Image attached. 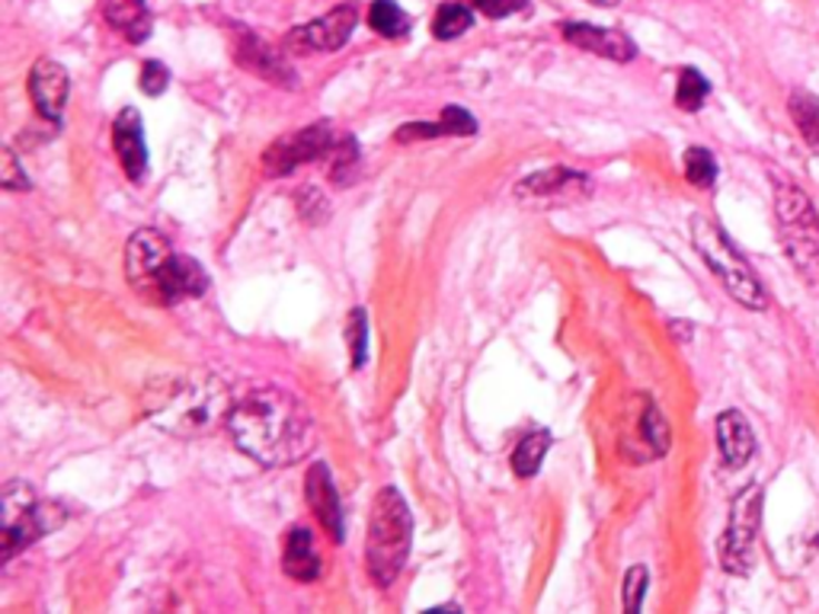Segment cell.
<instances>
[{"mask_svg": "<svg viewBox=\"0 0 819 614\" xmlns=\"http://www.w3.org/2000/svg\"><path fill=\"white\" fill-rule=\"evenodd\" d=\"M234 445L263 467H288L317 448L310 409L282 387H256L228 413Z\"/></svg>", "mask_w": 819, "mask_h": 614, "instance_id": "6da1fadb", "label": "cell"}, {"mask_svg": "<svg viewBox=\"0 0 819 614\" xmlns=\"http://www.w3.org/2000/svg\"><path fill=\"white\" fill-rule=\"evenodd\" d=\"M128 285L154 305H179L199 298L208 288L205 269L193 256L174 254L160 230H138L126 247Z\"/></svg>", "mask_w": 819, "mask_h": 614, "instance_id": "7a4b0ae2", "label": "cell"}, {"mask_svg": "<svg viewBox=\"0 0 819 614\" xmlns=\"http://www.w3.org/2000/svg\"><path fill=\"white\" fill-rule=\"evenodd\" d=\"M148 416L174 435H203L228 416V390L211 378H174L170 387H151Z\"/></svg>", "mask_w": 819, "mask_h": 614, "instance_id": "3957f363", "label": "cell"}, {"mask_svg": "<svg viewBox=\"0 0 819 614\" xmlns=\"http://www.w3.org/2000/svg\"><path fill=\"white\" fill-rule=\"evenodd\" d=\"M410 537H413L410 506L404 503L401 489L384 486L372 503L368 541H365V563H368V576L375 586H394V580L404 573V563L410 557Z\"/></svg>", "mask_w": 819, "mask_h": 614, "instance_id": "277c9868", "label": "cell"}, {"mask_svg": "<svg viewBox=\"0 0 819 614\" xmlns=\"http://www.w3.org/2000/svg\"><path fill=\"white\" fill-rule=\"evenodd\" d=\"M774 221L778 240L797 269V276L819 285V215L813 202L788 179L774 182Z\"/></svg>", "mask_w": 819, "mask_h": 614, "instance_id": "5b68a950", "label": "cell"}, {"mask_svg": "<svg viewBox=\"0 0 819 614\" xmlns=\"http://www.w3.org/2000/svg\"><path fill=\"white\" fill-rule=\"evenodd\" d=\"M689 230L694 250H698V256L708 263V269L720 279L723 291H727L733 301H740L742 307H749V310H766L768 295L766 288H762V281H759V276L752 273V266L742 259L740 250L727 240V234L717 228L714 221L701 218V215L691 218Z\"/></svg>", "mask_w": 819, "mask_h": 614, "instance_id": "8992f818", "label": "cell"}, {"mask_svg": "<svg viewBox=\"0 0 819 614\" xmlns=\"http://www.w3.org/2000/svg\"><path fill=\"white\" fill-rule=\"evenodd\" d=\"M0 522H3V528H0V563H10L32 541L55 532L65 522V509L55 506V503L36 499L32 486L13 481V484L3 486V493H0Z\"/></svg>", "mask_w": 819, "mask_h": 614, "instance_id": "52a82bcc", "label": "cell"}, {"mask_svg": "<svg viewBox=\"0 0 819 614\" xmlns=\"http://www.w3.org/2000/svg\"><path fill=\"white\" fill-rule=\"evenodd\" d=\"M762 525V489L752 484L742 489L730 506V522L720 541V563L727 573L746 576L752 566V544Z\"/></svg>", "mask_w": 819, "mask_h": 614, "instance_id": "ba28073f", "label": "cell"}, {"mask_svg": "<svg viewBox=\"0 0 819 614\" xmlns=\"http://www.w3.org/2000/svg\"><path fill=\"white\" fill-rule=\"evenodd\" d=\"M336 128L330 122H317V126L298 128L295 135H285L279 141H273L266 154H263V170L269 177H288L292 170H298L302 164L320 160L327 157L336 145Z\"/></svg>", "mask_w": 819, "mask_h": 614, "instance_id": "9c48e42d", "label": "cell"}, {"mask_svg": "<svg viewBox=\"0 0 819 614\" xmlns=\"http://www.w3.org/2000/svg\"><path fill=\"white\" fill-rule=\"evenodd\" d=\"M589 192H592V179L566 167L541 170L515 186V199L525 205H570L586 199Z\"/></svg>", "mask_w": 819, "mask_h": 614, "instance_id": "30bf717a", "label": "cell"}, {"mask_svg": "<svg viewBox=\"0 0 819 614\" xmlns=\"http://www.w3.org/2000/svg\"><path fill=\"white\" fill-rule=\"evenodd\" d=\"M358 23L356 3H339L330 13L317 17L314 23L298 26L295 32H288L285 46L292 51H336L343 49L353 36Z\"/></svg>", "mask_w": 819, "mask_h": 614, "instance_id": "8fae6325", "label": "cell"}, {"mask_svg": "<svg viewBox=\"0 0 819 614\" xmlns=\"http://www.w3.org/2000/svg\"><path fill=\"white\" fill-rule=\"evenodd\" d=\"M68 90H71V77L68 71L51 61V58H39L32 65V75H29V97L32 106L42 119L58 122L61 112H65V102H68Z\"/></svg>", "mask_w": 819, "mask_h": 614, "instance_id": "7c38bea8", "label": "cell"}, {"mask_svg": "<svg viewBox=\"0 0 819 614\" xmlns=\"http://www.w3.org/2000/svg\"><path fill=\"white\" fill-rule=\"evenodd\" d=\"M112 148H116V157H119V164H122L128 179L141 182L145 174H148V148H145V128H141L138 109H122L116 116Z\"/></svg>", "mask_w": 819, "mask_h": 614, "instance_id": "4fadbf2b", "label": "cell"}, {"mask_svg": "<svg viewBox=\"0 0 819 614\" xmlns=\"http://www.w3.org/2000/svg\"><path fill=\"white\" fill-rule=\"evenodd\" d=\"M563 39L576 49H586L599 58H609V61H631L638 49L634 42L621 32V29H602V26L589 23H566L561 26Z\"/></svg>", "mask_w": 819, "mask_h": 614, "instance_id": "5bb4252c", "label": "cell"}, {"mask_svg": "<svg viewBox=\"0 0 819 614\" xmlns=\"http://www.w3.org/2000/svg\"><path fill=\"white\" fill-rule=\"evenodd\" d=\"M305 499L310 512L317 515V522L327 528V535L333 541H343V512H339V496H336L327 464H310L305 477Z\"/></svg>", "mask_w": 819, "mask_h": 614, "instance_id": "9a60e30c", "label": "cell"}, {"mask_svg": "<svg viewBox=\"0 0 819 614\" xmlns=\"http://www.w3.org/2000/svg\"><path fill=\"white\" fill-rule=\"evenodd\" d=\"M717 445L730 467H742L756 455V435L740 409H727L717 416Z\"/></svg>", "mask_w": 819, "mask_h": 614, "instance_id": "2e32d148", "label": "cell"}, {"mask_svg": "<svg viewBox=\"0 0 819 614\" xmlns=\"http://www.w3.org/2000/svg\"><path fill=\"white\" fill-rule=\"evenodd\" d=\"M102 17L135 46H141L154 29L151 10L145 0H102Z\"/></svg>", "mask_w": 819, "mask_h": 614, "instance_id": "e0dca14e", "label": "cell"}, {"mask_svg": "<svg viewBox=\"0 0 819 614\" xmlns=\"http://www.w3.org/2000/svg\"><path fill=\"white\" fill-rule=\"evenodd\" d=\"M282 566L292 580L298 583H310L320 576V557L314 547V537L307 528H292L285 537V554H282Z\"/></svg>", "mask_w": 819, "mask_h": 614, "instance_id": "ac0fdd59", "label": "cell"}, {"mask_svg": "<svg viewBox=\"0 0 819 614\" xmlns=\"http://www.w3.org/2000/svg\"><path fill=\"white\" fill-rule=\"evenodd\" d=\"M237 58H240L244 68H250L254 75L266 77L269 83H288L292 87V80H295V71L285 65V58L276 55L266 42L254 39V36H244V42L237 49Z\"/></svg>", "mask_w": 819, "mask_h": 614, "instance_id": "d6986e66", "label": "cell"}, {"mask_svg": "<svg viewBox=\"0 0 819 614\" xmlns=\"http://www.w3.org/2000/svg\"><path fill=\"white\" fill-rule=\"evenodd\" d=\"M547 448H551V435L529 433L519 445H515V452H512V471H515L522 481L535 477L537 471H541V460L547 455Z\"/></svg>", "mask_w": 819, "mask_h": 614, "instance_id": "ffe728a7", "label": "cell"}, {"mask_svg": "<svg viewBox=\"0 0 819 614\" xmlns=\"http://www.w3.org/2000/svg\"><path fill=\"white\" fill-rule=\"evenodd\" d=\"M791 119L800 128V138L819 157V100L807 90H797L791 97Z\"/></svg>", "mask_w": 819, "mask_h": 614, "instance_id": "44dd1931", "label": "cell"}, {"mask_svg": "<svg viewBox=\"0 0 819 614\" xmlns=\"http://www.w3.org/2000/svg\"><path fill=\"white\" fill-rule=\"evenodd\" d=\"M327 157H330V167H327V174H330L333 182H336V186H349V182L356 179L358 157H362V151H358V145H356V138H353V135H339V138H336V145H333Z\"/></svg>", "mask_w": 819, "mask_h": 614, "instance_id": "7402d4cb", "label": "cell"}, {"mask_svg": "<svg viewBox=\"0 0 819 614\" xmlns=\"http://www.w3.org/2000/svg\"><path fill=\"white\" fill-rule=\"evenodd\" d=\"M368 26L384 39H401V36H407L410 17L394 0H375L368 10Z\"/></svg>", "mask_w": 819, "mask_h": 614, "instance_id": "603a6c76", "label": "cell"}, {"mask_svg": "<svg viewBox=\"0 0 819 614\" xmlns=\"http://www.w3.org/2000/svg\"><path fill=\"white\" fill-rule=\"evenodd\" d=\"M471 26H474V13L464 3H442L433 20V36L442 39V42H448V39L464 36Z\"/></svg>", "mask_w": 819, "mask_h": 614, "instance_id": "cb8c5ba5", "label": "cell"}, {"mask_svg": "<svg viewBox=\"0 0 819 614\" xmlns=\"http://www.w3.org/2000/svg\"><path fill=\"white\" fill-rule=\"evenodd\" d=\"M708 93H711V83L704 80L701 71L685 68V71L679 75V87H675V106H679V109L698 112V109L704 106V100H708Z\"/></svg>", "mask_w": 819, "mask_h": 614, "instance_id": "d4e9b609", "label": "cell"}, {"mask_svg": "<svg viewBox=\"0 0 819 614\" xmlns=\"http://www.w3.org/2000/svg\"><path fill=\"white\" fill-rule=\"evenodd\" d=\"M640 435L650 445V455L653 458H660V455L669 452V423H665L663 413L653 407V404H647V409L640 413Z\"/></svg>", "mask_w": 819, "mask_h": 614, "instance_id": "484cf974", "label": "cell"}, {"mask_svg": "<svg viewBox=\"0 0 819 614\" xmlns=\"http://www.w3.org/2000/svg\"><path fill=\"white\" fill-rule=\"evenodd\" d=\"M685 177H689L691 186H698V189L714 186L717 179L714 154L704 151V148H689V151H685Z\"/></svg>", "mask_w": 819, "mask_h": 614, "instance_id": "4316f807", "label": "cell"}, {"mask_svg": "<svg viewBox=\"0 0 819 614\" xmlns=\"http://www.w3.org/2000/svg\"><path fill=\"white\" fill-rule=\"evenodd\" d=\"M346 339H349V356H353V368H362L365 365V356H368V317L365 310L356 307L349 314V324H346Z\"/></svg>", "mask_w": 819, "mask_h": 614, "instance_id": "83f0119b", "label": "cell"}, {"mask_svg": "<svg viewBox=\"0 0 819 614\" xmlns=\"http://www.w3.org/2000/svg\"><path fill=\"white\" fill-rule=\"evenodd\" d=\"M0 186H3L7 192H23V189L32 186V182H29V174L20 167L17 154L10 151V148H3V154H0Z\"/></svg>", "mask_w": 819, "mask_h": 614, "instance_id": "f1b7e54d", "label": "cell"}, {"mask_svg": "<svg viewBox=\"0 0 819 614\" xmlns=\"http://www.w3.org/2000/svg\"><path fill=\"white\" fill-rule=\"evenodd\" d=\"M647 583H650V573L647 566H631L628 576H624V612L638 614L640 605H643V592H647Z\"/></svg>", "mask_w": 819, "mask_h": 614, "instance_id": "f546056e", "label": "cell"}, {"mask_svg": "<svg viewBox=\"0 0 819 614\" xmlns=\"http://www.w3.org/2000/svg\"><path fill=\"white\" fill-rule=\"evenodd\" d=\"M167 83H170V71L160 61H145V68H141V90L148 97H160L167 90Z\"/></svg>", "mask_w": 819, "mask_h": 614, "instance_id": "4dcf8cb0", "label": "cell"}, {"mask_svg": "<svg viewBox=\"0 0 819 614\" xmlns=\"http://www.w3.org/2000/svg\"><path fill=\"white\" fill-rule=\"evenodd\" d=\"M442 126L448 128V135H477L474 116L464 112L461 106H445V109H442Z\"/></svg>", "mask_w": 819, "mask_h": 614, "instance_id": "1f68e13d", "label": "cell"}, {"mask_svg": "<svg viewBox=\"0 0 819 614\" xmlns=\"http://www.w3.org/2000/svg\"><path fill=\"white\" fill-rule=\"evenodd\" d=\"M448 135V128L442 126V119L438 122H413V126H401L397 128V141L401 145H407V141H420V138H445Z\"/></svg>", "mask_w": 819, "mask_h": 614, "instance_id": "d6a6232c", "label": "cell"}, {"mask_svg": "<svg viewBox=\"0 0 819 614\" xmlns=\"http://www.w3.org/2000/svg\"><path fill=\"white\" fill-rule=\"evenodd\" d=\"M481 13H486V17H493V20H500V17H510V13H515L525 0H471Z\"/></svg>", "mask_w": 819, "mask_h": 614, "instance_id": "836d02e7", "label": "cell"}, {"mask_svg": "<svg viewBox=\"0 0 819 614\" xmlns=\"http://www.w3.org/2000/svg\"><path fill=\"white\" fill-rule=\"evenodd\" d=\"M589 3H595V7H614L618 0H589Z\"/></svg>", "mask_w": 819, "mask_h": 614, "instance_id": "e575fe53", "label": "cell"}]
</instances>
